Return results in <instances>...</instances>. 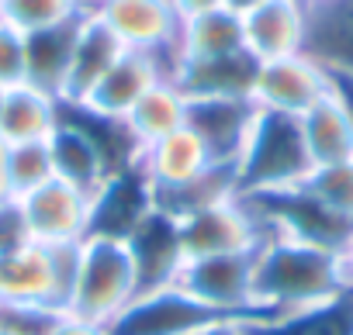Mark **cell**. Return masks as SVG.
<instances>
[{
    "label": "cell",
    "instance_id": "6da1fadb",
    "mask_svg": "<svg viewBox=\"0 0 353 335\" xmlns=\"http://www.w3.org/2000/svg\"><path fill=\"white\" fill-rule=\"evenodd\" d=\"M343 290H350L343 256L291 239H267L260 246L253 301L267 321L325 304Z\"/></svg>",
    "mask_w": 353,
    "mask_h": 335
},
{
    "label": "cell",
    "instance_id": "7a4b0ae2",
    "mask_svg": "<svg viewBox=\"0 0 353 335\" xmlns=\"http://www.w3.org/2000/svg\"><path fill=\"white\" fill-rule=\"evenodd\" d=\"M312 173V159L301 138V121L291 114L260 111L253 118L250 138L236 162V194H267L281 187H294Z\"/></svg>",
    "mask_w": 353,
    "mask_h": 335
},
{
    "label": "cell",
    "instance_id": "3957f363",
    "mask_svg": "<svg viewBox=\"0 0 353 335\" xmlns=\"http://www.w3.org/2000/svg\"><path fill=\"white\" fill-rule=\"evenodd\" d=\"M135 294H139V277L125 239L87 235L80 242V266L66 301V314L108 325Z\"/></svg>",
    "mask_w": 353,
    "mask_h": 335
},
{
    "label": "cell",
    "instance_id": "277c9868",
    "mask_svg": "<svg viewBox=\"0 0 353 335\" xmlns=\"http://www.w3.org/2000/svg\"><path fill=\"white\" fill-rule=\"evenodd\" d=\"M77 266H80V242H63V246L28 242L18 252L0 259V301L66 311Z\"/></svg>",
    "mask_w": 353,
    "mask_h": 335
},
{
    "label": "cell",
    "instance_id": "5b68a950",
    "mask_svg": "<svg viewBox=\"0 0 353 335\" xmlns=\"http://www.w3.org/2000/svg\"><path fill=\"white\" fill-rule=\"evenodd\" d=\"M263 246V242H260ZM260 246L239 249V252H219L201 259H184L176 273V287H184L191 297H198L208 307H219L225 314H236L250 325L267 321L263 311L253 301V280H256V256Z\"/></svg>",
    "mask_w": 353,
    "mask_h": 335
},
{
    "label": "cell",
    "instance_id": "8992f818",
    "mask_svg": "<svg viewBox=\"0 0 353 335\" xmlns=\"http://www.w3.org/2000/svg\"><path fill=\"white\" fill-rule=\"evenodd\" d=\"M219 321H243V318L208 307L198 297H191L184 287L166 283L135 294L104 325V335H198Z\"/></svg>",
    "mask_w": 353,
    "mask_h": 335
},
{
    "label": "cell",
    "instance_id": "52a82bcc",
    "mask_svg": "<svg viewBox=\"0 0 353 335\" xmlns=\"http://www.w3.org/2000/svg\"><path fill=\"white\" fill-rule=\"evenodd\" d=\"M14 201L21 208V218L28 225L32 242L63 246V242H83L90 235L94 197L87 191L59 180V177L46 180L42 187H35Z\"/></svg>",
    "mask_w": 353,
    "mask_h": 335
},
{
    "label": "cell",
    "instance_id": "ba28073f",
    "mask_svg": "<svg viewBox=\"0 0 353 335\" xmlns=\"http://www.w3.org/2000/svg\"><path fill=\"white\" fill-rule=\"evenodd\" d=\"M176 232H181L184 259L239 252V249H253V246L263 242V232H260L256 218L250 215V208L243 204L239 194L181 218L176 221Z\"/></svg>",
    "mask_w": 353,
    "mask_h": 335
},
{
    "label": "cell",
    "instance_id": "9c48e42d",
    "mask_svg": "<svg viewBox=\"0 0 353 335\" xmlns=\"http://www.w3.org/2000/svg\"><path fill=\"white\" fill-rule=\"evenodd\" d=\"M94 14L111 28V35L128 52H149V56H173L176 32H181V14L173 11L170 0H101Z\"/></svg>",
    "mask_w": 353,
    "mask_h": 335
},
{
    "label": "cell",
    "instance_id": "30bf717a",
    "mask_svg": "<svg viewBox=\"0 0 353 335\" xmlns=\"http://www.w3.org/2000/svg\"><path fill=\"white\" fill-rule=\"evenodd\" d=\"M332 90V76L301 56H288V59H274V63H260L256 69V83H253V104L260 111H274V114H291L301 118L308 107H315L325 94Z\"/></svg>",
    "mask_w": 353,
    "mask_h": 335
},
{
    "label": "cell",
    "instance_id": "8fae6325",
    "mask_svg": "<svg viewBox=\"0 0 353 335\" xmlns=\"http://www.w3.org/2000/svg\"><path fill=\"white\" fill-rule=\"evenodd\" d=\"M163 76H170V59L149 56V52H128L125 49L118 56V63L101 76V83L87 94V100L80 107H70V111H80L87 118L118 125L135 107V100L149 87H156Z\"/></svg>",
    "mask_w": 353,
    "mask_h": 335
},
{
    "label": "cell",
    "instance_id": "7c38bea8",
    "mask_svg": "<svg viewBox=\"0 0 353 335\" xmlns=\"http://www.w3.org/2000/svg\"><path fill=\"white\" fill-rule=\"evenodd\" d=\"M243 18V45L256 63H274L305 52L308 8L301 0H260Z\"/></svg>",
    "mask_w": 353,
    "mask_h": 335
},
{
    "label": "cell",
    "instance_id": "4fadbf2b",
    "mask_svg": "<svg viewBox=\"0 0 353 335\" xmlns=\"http://www.w3.org/2000/svg\"><path fill=\"white\" fill-rule=\"evenodd\" d=\"M135 277H139V294L156 290L176 280L184 266V249H181V232H176V218L163 215L159 208H149L135 228L125 235Z\"/></svg>",
    "mask_w": 353,
    "mask_h": 335
},
{
    "label": "cell",
    "instance_id": "5bb4252c",
    "mask_svg": "<svg viewBox=\"0 0 353 335\" xmlns=\"http://www.w3.org/2000/svg\"><path fill=\"white\" fill-rule=\"evenodd\" d=\"M253 118H256L253 100H239V97L188 100V128L198 131L215 166H232L236 170L243 145L250 138V128H253Z\"/></svg>",
    "mask_w": 353,
    "mask_h": 335
},
{
    "label": "cell",
    "instance_id": "9a60e30c",
    "mask_svg": "<svg viewBox=\"0 0 353 335\" xmlns=\"http://www.w3.org/2000/svg\"><path fill=\"white\" fill-rule=\"evenodd\" d=\"M212 155L205 149V142L198 138L194 128H176L173 135L152 142L149 149H142L135 155V170L142 173L145 187L156 191H173V187H184L191 180H198L201 173L212 170Z\"/></svg>",
    "mask_w": 353,
    "mask_h": 335
},
{
    "label": "cell",
    "instance_id": "2e32d148",
    "mask_svg": "<svg viewBox=\"0 0 353 335\" xmlns=\"http://www.w3.org/2000/svg\"><path fill=\"white\" fill-rule=\"evenodd\" d=\"M49 152H52V173L80 191H87L90 197L111 180V173H118V166L111 162L108 149L77 121L66 118L63 107V121L59 128L49 135ZM128 170V166H125Z\"/></svg>",
    "mask_w": 353,
    "mask_h": 335
},
{
    "label": "cell",
    "instance_id": "e0dca14e",
    "mask_svg": "<svg viewBox=\"0 0 353 335\" xmlns=\"http://www.w3.org/2000/svg\"><path fill=\"white\" fill-rule=\"evenodd\" d=\"M121 52L125 49L111 35V28L94 11H87L80 18V28H77L73 59H70V73H66V83H63V107H80L87 100V94L101 83V76L118 63Z\"/></svg>",
    "mask_w": 353,
    "mask_h": 335
},
{
    "label": "cell",
    "instance_id": "ac0fdd59",
    "mask_svg": "<svg viewBox=\"0 0 353 335\" xmlns=\"http://www.w3.org/2000/svg\"><path fill=\"white\" fill-rule=\"evenodd\" d=\"M256 69L260 63L250 52H236V56L205 59V63H170V80L184 90L188 100H205V97L253 100Z\"/></svg>",
    "mask_w": 353,
    "mask_h": 335
},
{
    "label": "cell",
    "instance_id": "d6986e66",
    "mask_svg": "<svg viewBox=\"0 0 353 335\" xmlns=\"http://www.w3.org/2000/svg\"><path fill=\"white\" fill-rule=\"evenodd\" d=\"M305 56L325 73L353 80V0H325L308 8Z\"/></svg>",
    "mask_w": 353,
    "mask_h": 335
},
{
    "label": "cell",
    "instance_id": "ffe728a7",
    "mask_svg": "<svg viewBox=\"0 0 353 335\" xmlns=\"http://www.w3.org/2000/svg\"><path fill=\"white\" fill-rule=\"evenodd\" d=\"M118 125H121V131L128 135V142H132V149L139 155L152 142H159V138H166L176 128L188 125V97L170 76H163L156 87H149L135 100V107Z\"/></svg>",
    "mask_w": 353,
    "mask_h": 335
},
{
    "label": "cell",
    "instance_id": "44dd1931",
    "mask_svg": "<svg viewBox=\"0 0 353 335\" xmlns=\"http://www.w3.org/2000/svg\"><path fill=\"white\" fill-rule=\"evenodd\" d=\"M246 52L243 45V18L232 8H219L208 14H194L181 21L176 45L170 63H205V59H222Z\"/></svg>",
    "mask_w": 353,
    "mask_h": 335
},
{
    "label": "cell",
    "instance_id": "7402d4cb",
    "mask_svg": "<svg viewBox=\"0 0 353 335\" xmlns=\"http://www.w3.org/2000/svg\"><path fill=\"white\" fill-rule=\"evenodd\" d=\"M301 138L315 166H332V162H346L353 159V118L350 107L343 104V97L336 94V87L315 104L308 107L301 118Z\"/></svg>",
    "mask_w": 353,
    "mask_h": 335
},
{
    "label": "cell",
    "instance_id": "603a6c76",
    "mask_svg": "<svg viewBox=\"0 0 353 335\" xmlns=\"http://www.w3.org/2000/svg\"><path fill=\"white\" fill-rule=\"evenodd\" d=\"M63 121V100L32 87L18 83L4 94L0 107V142L18 145V142H46Z\"/></svg>",
    "mask_w": 353,
    "mask_h": 335
},
{
    "label": "cell",
    "instance_id": "cb8c5ba5",
    "mask_svg": "<svg viewBox=\"0 0 353 335\" xmlns=\"http://www.w3.org/2000/svg\"><path fill=\"white\" fill-rule=\"evenodd\" d=\"M77 28H80V18L70 25L28 35V83L59 97V100H63V83H66L70 59H73Z\"/></svg>",
    "mask_w": 353,
    "mask_h": 335
},
{
    "label": "cell",
    "instance_id": "d4e9b609",
    "mask_svg": "<svg viewBox=\"0 0 353 335\" xmlns=\"http://www.w3.org/2000/svg\"><path fill=\"white\" fill-rule=\"evenodd\" d=\"M250 332L253 335H353V287L325 304L281 314L270 321H256L250 325Z\"/></svg>",
    "mask_w": 353,
    "mask_h": 335
},
{
    "label": "cell",
    "instance_id": "484cf974",
    "mask_svg": "<svg viewBox=\"0 0 353 335\" xmlns=\"http://www.w3.org/2000/svg\"><path fill=\"white\" fill-rule=\"evenodd\" d=\"M87 11L90 8L83 0H0V21H8L21 35L70 25V21L83 18Z\"/></svg>",
    "mask_w": 353,
    "mask_h": 335
},
{
    "label": "cell",
    "instance_id": "4316f807",
    "mask_svg": "<svg viewBox=\"0 0 353 335\" xmlns=\"http://www.w3.org/2000/svg\"><path fill=\"white\" fill-rule=\"evenodd\" d=\"M52 152H49V138L46 142H18V145H4V184L11 197H25L28 191L42 187L46 180H52Z\"/></svg>",
    "mask_w": 353,
    "mask_h": 335
},
{
    "label": "cell",
    "instance_id": "83f0119b",
    "mask_svg": "<svg viewBox=\"0 0 353 335\" xmlns=\"http://www.w3.org/2000/svg\"><path fill=\"white\" fill-rule=\"evenodd\" d=\"M301 187L315 201H322L329 211L353 221V159L332 162V166H315V170L301 180Z\"/></svg>",
    "mask_w": 353,
    "mask_h": 335
},
{
    "label": "cell",
    "instance_id": "f1b7e54d",
    "mask_svg": "<svg viewBox=\"0 0 353 335\" xmlns=\"http://www.w3.org/2000/svg\"><path fill=\"white\" fill-rule=\"evenodd\" d=\"M28 83V35L0 21V87L11 90Z\"/></svg>",
    "mask_w": 353,
    "mask_h": 335
},
{
    "label": "cell",
    "instance_id": "f546056e",
    "mask_svg": "<svg viewBox=\"0 0 353 335\" xmlns=\"http://www.w3.org/2000/svg\"><path fill=\"white\" fill-rule=\"evenodd\" d=\"M28 242H32V235H28V225H25V218H21L18 201H14V197L0 201V259L11 256V252H18V249L28 246Z\"/></svg>",
    "mask_w": 353,
    "mask_h": 335
},
{
    "label": "cell",
    "instance_id": "4dcf8cb0",
    "mask_svg": "<svg viewBox=\"0 0 353 335\" xmlns=\"http://www.w3.org/2000/svg\"><path fill=\"white\" fill-rule=\"evenodd\" d=\"M46 335H104V325H94V321H83V318L63 311Z\"/></svg>",
    "mask_w": 353,
    "mask_h": 335
},
{
    "label": "cell",
    "instance_id": "1f68e13d",
    "mask_svg": "<svg viewBox=\"0 0 353 335\" xmlns=\"http://www.w3.org/2000/svg\"><path fill=\"white\" fill-rule=\"evenodd\" d=\"M170 4H173L176 14H181V21H184V18H194V14H208V11L225 8V0H170Z\"/></svg>",
    "mask_w": 353,
    "mask_h": 335
},
{
    "label": "cell",
    "instance_id": "d6a6232c",
    "mask_svg": "<svg viewBox=\"0 0 353 335\" xmlns=\"http://www.w3.org/2000/svg\"><path fill=\"white\" fill-rule=\"evenodd\" d=\"M198 335H253V332H250V321H219Z\"/></svg>",
    "mask_w": 353,
    "mask_h": 335
},
{
    "label": "cell",
    "instance_id": "836d02e7",
    "mask_svg": "<svg viewBox=\"0 0 353 335\" xmlns=\"http://www.w3.org/2000/svg\"><path fill=\"white\" fill-rule=\"evenodd\" d=\"M332 76V73H329ZM332 87H336V94L343 97V104L350 107V118H353V80L350 76H332Z\"/></svg>",
    "mask_w": 353,
    "mask_h": 335
},
{
    "label": "cell",
    "instance_id": "e575fe53",
    "mask_svg": "<svg viewBox=\"0 0 353 335\" xmlns=\"http://www.w3.org/2000/svg\"><path fill=\"white\" fill-rule=\"evenodd\" d=\"M343 270H346V280H350V287H353V242H350L346 252H343Z\"/></svg>",
    "mask_w": 353,
    "mask_h": 335
},
{
    "label": "cell",
    "instance_id": "d590c367",
    "mask_svg": "<svg viewBox=\"0 0 353 335\" xmlns=\"http://www.w3.org/2000/svg\"><path fill=\"white\" fill-rule=\"evenodd\" d=\"M253 4H260V0H225V8H232L236 14H243V11H250Z\"/></svg>",
    "mask_w": 353,
    "mask_h": 335
},
{
    "label": "cell",
    "instance_id": "8d00e7d4",
    "mask_svg": "<svg viewBox=\"0 0 353 335\" xmlns=\"http://www.w3.org/2000/svg\"><path fill=\"white\" fill-rule=\"evenodd\" d=\"M8 184H4V142H0V201H8Z\"/></svg>",
    "mask_w": 353,
    "mask_h": 335
},
{
    "label": "cell",
    "instance_id": "74e56055",
    "mask_svg": "<svg viewBox=\"0 0 353 335\" xmlns=\"http://www.w3.org/2000/svg\"><path fill=\"white\" fill-rule=\"evenodd\" d=\"M305 8H319V4H325V0H301Z\"/></svg>",
    "mask_w": 353,
    "mask_h": 335
},
{
    "label": "cell",
    "instance_id": "f35d334b",
    "mask_svg": "<svg viewBox=\"0 0 353 335\" xmlns=\"http://www.w3.org/2000/svg\"><path fill=\"white\" fill-rule=\"evenodd\" d=\"M83 4H87V8H90V11H94V8H97V4H101V0H83Z\"/></svg>",
    "mask_w": 353,
    "mask_h": 335
},
{
    "label": "cell",
    "instance_id": "ab89813d",
    "mask_svg": "<svg viewBox=\"0 0 353 335\" xmlns=\"http://www.w3.org/2000/svg\"><path fill=\"white\" fill-rule=\"evenodd\" d=\"M4 94H8V90H4V87H0V107H4Z\"/></svg>",
    "mask_w": 353,
    "mask_h": 335
},
{
    "label": "cell",
    "instance_id": "60d3db41",
    "mask_svg": "<svg viewBox=\"0 0 353 335\" xmlns=\"http://www.w3.org/2000/svg\"><path fill=\"white\" fill-rule=\"evenodd\" d=\"M0 335H11V332H4V328H0Z\"/></svg>",
    "mask_w": 353,
    "mask_h": 335
}]
</instances>
